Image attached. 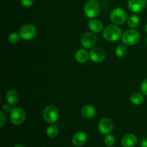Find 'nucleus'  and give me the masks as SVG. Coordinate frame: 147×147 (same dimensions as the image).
<instances>
[{
  "mask_svg": "<svg viewBox=\"0 0 147 147\" xmlns=\"http://www.w3.org/2000/svg\"><path fill=\"white\" fill-rule=\"evenodd\" d=\"M122 36V30L116 24L108 25L103 30V37L106 40L109 42L117 41Z\"/></svg>",
  "mask_w": 147,
  "mask_h": 147,
  "instance_id": "obj_1",
  "label": "nucleus"
},
{
  "mask_svg": "<svg viewBox=\"0 0 147 147\" xmlns=\"http://www.w3.org/2000/svg\"><path fill=\"white\" fill-rule=\"evenodd\" d=\"M146 46H147V37H146Z\"/></svg>",
  "mask_w": 147,
  "mask_h": 147,
  "instance_id": "obj_31",
  "label": "nucleus"
},
{
  "mask_svg": "<svg viewBox=\"0 0 147 147\" xmlns=\"http://www.w3.org/2000/svg\"><path fill=\"white\" fill-rule=\"evenodd\" d=\"M6 100L7 103L10 104L11 106H14L18 103L19 96L18 93L14 89L9 90L6 93Z\"/></svg>",
  "mask_w": 147,
  "mask_h": 147,
  "instance_id": "obj_17",
  "label": "nucleus"
},
{
  "mask_svg": "<svg viewBox=\"0 0 147 147\" xmlns=\"http://www.w3.org/2000/svg\"><path fill=\"white\" fill-rule=\"evenodd\" d=\"M81 115L86 119L93 118L96 114V109L92 105H86L83 106L80 111Z\"/></svg>",
  "mask_w": 147,
  "mask_h": 147,
  "instance_id": "obj_15",
  "label": "nucleus"
},
{
  "mask_svg": "<svg viewBox=\"0 0 147 147\" xmlns=\"http://www.w3.org/2000/svg\"><path fill=\"white\" fill-rule=\"evenodd\" d=\"M34 3V0H21V4L24 7H30Z\"/></svg>",
  "mask_w": 147,
  "mask_h": 147,
  "instance_id": "obj_25",
  "label": "nucleus"
},
{
  "mask_svg": "<svg viewBox=\"0 0 147 147\" xmlns=\"http://www.w3.org/2000/svg\"><path fill=\"white\" fill-rule=\"evenodd\" d=\"M126 53H127V49H126V47L124 44L119 45L115 50V54H116V57H119V58L124 57Z\"/></svg>",
  "mask_w": 147,
  "mask_h": 147,
  "instance_id": "obj_21",
  "label": "nucleus"
},
{
  "mask_svg": "<svg viewBox=\"0 0 147 147\" xmlns=\"http://www.w3.org/2000/svg\"><path fill=\"white\" fill-rule=\"evenodd\" d=\"M25 112L20 107H13L9 112V119L11 123L15 126H20L25 120Z\"/></svg>",
  "mask_w": 147,
  "mask_h": 147,
  "instance_id": "obj_4",
  "label": "nucleus"
},
{
  "mask_svg": "<svg viewBox=\"0 0 147 147\" xmlns=\"http://www.w3.org/2000/svg\"><path fill=\"white\" fill-rule=\"evenodd\" d=\"M141 146L142 147H147V138L143 139L141 142Z\"/></svg>",
  "mask_w": 147,
  "mask_h": 147,
  "instance_id": "obj_28",
  "label": "nucleus"
},
{
  "mask_svg": "<svg viewBox=\"0 0 147 147\" xmlns=\"http://www.w3.org/2000/svg\"><path fill=\"white\" fill-rule=\"evenodd\" d=\"M100 11V6L96 0H88L84 6V13L88 18L94 19Z\"/></svg>",
  "mask_w": 147,
  "mask_h": 147,
  "instance_id": "obj_3",
  "label": "nucleus"
},
{
  "mask_svg": "<svg viewBox=\"0 0 147 147\" xmlns=\"http://www.w3.org/2000/svg\"><path fill=\"white\" fill-rule=\"evenodd\" d=\"M126 12L123 9L117 7L112 10L111 12L110 19L112 23L116 25H121L126 22Z\"/></svg>",
  "mask_w": 147,
  "mask_h": 147,
  "instance_id": "obj_6",
  "label": "nucleus"
},
{
  "mask_svg": "<svg viewBox=\"0 0 147 147\" xmlns=\"http://www.w3.org/2000/svg\"><path fill=\"white\" fill-rule=\"evenodd\" d=\"M115 142H116V139L113 135L110 134L106 135V136L104 137V143L107 146H113L115 144Z\"/></svg>",
  "mask_w": 147,
  "mask_h": 147,
  "instance_id": "obj_23",
  "label": "nucleus"
},
{
  "mask_svg": "<svg viewBox=\"0 0 147 147\" xmlns=\"http://www.w3.org/2000/svg\"><path fill=\"white\" fill-rule=\"evenodd\" d=\"M44 120L49 123H55L59 119V111L57 108L52 105L46 106L42 112Z\"/></svg>",
  "mask_w": 147,
  "mask_h": 147,
  "instance_id": "obj_5",
  "label": "nucleus"
},
{
  "mask_svg": "<svg viewBox=\"0 0 147 147\" xmlns=\"http://www.w3.org/2000/svg\"><path fill=\"white\" fill-rule=\"evenodd\" d=\"M11 105L10 104H7V103H5V104H4L2 106V107H1V109H2V111L4 112V113H7V112H10V111L11 110Z\"/></svg>",
  "mask_w": 147,
  "mask_h": 147,
  "instance_id": "obj_27",
  "label": "nucleus"
},
{
  "mask_svg": "<svg viewBox=\"0 0 147 147\" xmlns=\"http://www.w3.org/2000/svg\"><path fill=\"white\" fill-rule=\"evenodd\" d=\"M97 42V37L93 32H88L82 35L80 43L86 49L93 48Z\"/></svg>",
  "mask_w": 147,
  "mask_h": 147,
  "instance_id": "obj_8",
  "label": "nucleus"
},
{
  "mask_svg": "<svg viewBox=\"0 0 147 147\" xmlns=\"http://www.w3.org/2000/svg\"><path fill=\"white\" fill-rule=\"evenodd\" d=\"M14 147H25L24 146V145L21 144H17L14 145Z\"/></svg>",
  "mask_w": 147,
  "mask_h": 147,
  "instance_id": "obj_29",
  "label": "nucleus"
},
{
  "mask_svg": "<svg viewBox=\"0 0 147 147\" xmlns=\"http://www.w3.org/2000/svg\"><path fill=\"white\" fill-rule=\"evenodd\" d=\"M144 30H145V32H146V33L147 34V24H146V25H145V27H144Z\"/></svg>",
  "mask_w": 147,
  "mask_h": 147,
  "instance_id": "obj_30",
  "label": "nucleus"
},
{
  "mask_svg": "<svg viewBox=\"0 0 147 147\" xmlns=\"http://www.w3.org/2000/svg\"><path fill=\"white\" fill-rule=\"evenodd\" d=\"M147 4V0H129L128 7L131 11L137 14L140 13L145 9Z\"/></svg>",
  "mask_w": 147,
  "mask_h": 147,
  "instance_id": "obj_11",
  "label": "nucleus"
},
{
  "mask_svg": "<svg viewBox=\"0 0 147 147\" xmlns=\"http://www.w3.org/2000/svg\"><path fill=\"white\" fill-rule=\"evenodd\" d=\"M87 142V135L83 131H78L73 135L72 143L76 147H80Z\"/></svg>",
  "mask_w": 147,
  "mask_h": 147,
  "instance_id": "obj_12",
  "label": "nucleus"
},
{
  "mask_svg": "<svg viewBox=\"0 0 147 147\" xmlns=\"http://www.w3.org/2000/svg\"><path fill=\"white\" fill-rule=\"evenodd\" d=\"M6 122V116L4 115V112L1 111H0V127L2 128Z\"/></svg>",
  "mask_w": 147,
  "mask_h": 147,
  "instance_id": "obj_26",
  "label": "nucleus"
},
{
  "mask_svg": "<svg viewBox=\"0 0 147 147\" xmlns=\"http://www.w3.org/2000/svg\"><path fill=\"white\" fill-rule=\"evenodd\" d=\"M113 122L109 118H103L98 123V131L101 134L108 135L113 131Z\"/></svg>",
  "mask_w": 147,
  "mask_h": 147,
  "instance_id": "obj_9",
  "label": "nucleus"
},
{
  "mask_svg": "<svg viewBox=\"0 0 147 147\" xmlns=\"http://www.w3.org/2000/svg\"><path fill=\"white\" fill-rule=\"evenodd\" d=\"M138 139L136 135L133 134H128L125 135L121 141V144L123 147H134L137 144Z\"/></svg>",
  "mask_w": 147,
  "mask_h": 147,
  "instance_id": "obj_13",
  "label": "nucleus"
},
{
  "mask_svg": "<svg viewBox=\"0 0 147 147\" xmlns=\"http://www.w3.org/2000/svg\"><path fill=\"white\" fill-rule=\"evenodd\" d=\"M58 133L59 130L57 126L56 125L53 124V123H52V125L49 126L46 130V134L50 138H55L58 135Z\"/></svg>",
  "mask_w": 147,
  "mask_h": 147,
  "instance_id": "obj_20",
  "label": "nucleus"
},
{
  "mask_svg": "<svg viewBox=\"0 0 147 147\" xmlns=\"http://www.w3.org/2000/svg\"><path fill=\"white\" fill-rule=\"evenodd\" d=\"M20 38H21V37H20V33H17L16 32H13L10 33L8 37L9 42L11 44L13 45H15L17 44V43H18L19 42H20Z\"/></svg>",
  "mask_w": 147,
  "mask_h": 147,
  "instance_id": "obj_22",
  "label": "nucleus"
},
{
  "mask_svg": "<svg viewBox=\"0 0 147 147\" xmlns=\"http://www.w3.org/2000/svg\"><path fill=\"white\" fill-rule=\"evenodd\" d=\"M89 57H90V56H89L88 53L85 49H80V50H77L76 54H75L76 60L78 63H81V64L88 62Z\"/></svg>",
  "mask_w": 147,
  "mask_h": 147,
  "instance_id": "obj_16",
  "label": "nucleus"
},
{
  "mask_svg": "<svg viewBox=\"0 0 147 147\" xmlns=\"http://www.w3.org/2000/svg\"><path fill=\"white\" fill-rule=\"evenodd\" d=\"M88 26L90 31L94 33L100 32L103 28V23L100 20H96V19H91L90 20H89Z\"/></svg>",
  "mask_w": 147,
  "mask_h": 147,
  "instance_id": "obj_14",
  "label": "nucleus"
},
{
  "mask_svg": "<svg viewBox=\"0 0 147 147\" xmlns=\"http://www.w3.org/2000/svg\"><path fill=\"white\" fill-rule=\"evenodd\" d=\"M127 24L131 28L135 29L138 27L140 24V18L136 14L130 16L127 20Z\"/></svg>",
  "mask_w": 147,
  "mask_h": 147,
  "instance_id": "obj_19",
  "label": "nucleus"
},
{
  "mask_svg": "<svg viewBox=\"0 0 147 147\" xmlns=\"http://www.w3.org/2000/svg\"><path fill=\"white\" fill-rule=\"evenodd\" d=\"M121 39L122 42L126 45H135L140 40L141 35L139 32L131 28L127 30L122 34Z\"/></svg>",
  "mask_w": 147,
  "mask_h": 147,
  "instance_id": "obj_2",
  "label": "nucleus"
},
{
  "mask_svg": "<svg viewBox=\"0 0 147 147\" xmlns=\"http://www.w3.org/2000/svg\"><path fill=\"white\" fill-rule=\"evenodd\" d=\"M141 91L144 96H147V78L145 79L141 85Z\"/></svg>",
  "mask_w": 147,
  "mask_h": 147,
  "instance_id": "obj_24",
  "label": "nucleus"
},
{
  "mask_svg": "<svg viewBox=\"0 0 147 147\" xmlns=\"http://www.w3.org/2000/svg\"><path fill=\"white\" fill-rule=\"evenodd\" d=\"M130 101L132 104L135 106H139L143 103L144 101V94L140 93H134L130 97Z\"/></svg>",
  "mask_w": 147,
  "mask_h": 147,
  "instance_id": "obj_18",
  "label": "nucleus"
},
{
  "mask_svg": "<svg viewBox=\"0 0 147 147\" xmlns=\"http://www.w3.org/2000/svg\"><path fill=\"white\" fill-rule=\"evenodd\" d=\"M19 33L22 39L29 41V40H32L36 36L37 29L33 24H25L22 26Z\"/></svg>",
  "mask_w": 147,
  "mask_h": 147,
  "instance_id": "obj_7",
  "label": "nucleus"
},
{
  "mask_svg": "<svg viewBox=\"0 0 147 147\" xmlns=\"http://www.w3.org/2000/svg\"><path fill=\"white\" fill-rule=\"evenodd\" d=\"M90 59L96 63H100L106 58V52L100 47H95L91 49L89 53Z\"/></svg>",
  "mask_w": 147,
  "mask_h": 147,
  "instance_id": "obj_10",
  "label": "nucleus"
}]
</instances>
